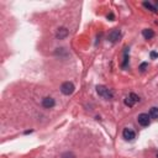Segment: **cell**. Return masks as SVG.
<instances>
[{
	"mask_svg": "<svg viewBox=\"0 0 158 158\" xmlns=\"http://www.w3.org/2000/svg\"><path fill=\"white\" fill-rule=\"evenodd\" d=\"M96 93L100 96H103L105 99H111L112 98V93L110 89H108L105 85H98L96 86Z\"/></svg>",
	"mask_w": 158,
	"mask_h": 158,
	"instance_id": "6da1fadb",
	"label": "cell"
},
{
	"mask_svg": "<svg viewBox=\"0 0 158 158\" xmlns=\"http://www.w3.org/2000/svg\"><path fill=\"white\" fill-rule=\"evenodd\" d=\"M74 89H76V88H74L73 83H71V82H65L62 84V86H61V91H62V94H64V95L73 94Z\"/></svg>",
	"mask_w": 158,
	"mask_h": 158,
	"instance_id": "7a4b0ae2",
	"label": "cell"
},
{
	"mask_svg": "<svg viewBox=\"0 0 158 158\" xmlns=\"http://www.w3.org/2000/svg\"><path fill=\"white\" fill-rule=\"evenodd\" d=\"M140 101V98H138V95H136V94H133V93H131L127 98L125 99V104L127 105V106H133V105L136 104V103H138Z\"/></svg>",
	"mask_w": 158,
	"mask_h": 158,
	"instance_id": "3957f363",
	"label": "cell"
},
{
	"mask_svg": "<svg viewBox=\"0 0 158 158\" xmlns=\"http://www.w3.org/2000/svg\"><path fill=\"white\" fill-rule=\"evenodd\" d=\"M137 121L141 126H148L150 125V115L148 114H140L137 117Z\"/></svg>",
	"mask_w": 158,
	"mask_h": 158,
	"instance_id": "277c9868",
	"label": "cell"
},
{
	"mask_svg": "<svg viewBox=\"0 0 158 158\" xmlns=\"http://www.w3.org/2000/svg\"><path fill=\"white\" fill-rule=\"evenodd\" d=\"M54 99L51 98V96H46V98L42 99V106L46 108V109H51L54 106Z\"/></svg>",
	"mask_w": 158,
	"mask_h": 158,
	"instance_id": "5b68a950",
	"label": "cell"
},
{
	"mask_svg": "<svg viewBox=\"0 0 158 158\" xmlns=\"http://www.w3.org/2000/svg\"><path fill=\"white\" fill-rule=\"evenodd\" d=\"M120 37H121V32L118 31V30H114V31H111L109 33V40H110L112 43L117 42L118 40H120Z\"/></svg>",
	"mask_w": 158,
	"mask_h": 158,
	"instance_id": "8992f818",
	"label": "cell"
},
{
	"mask_svg": "<svg viewBox=\"0 0 158 158\" xmlns=\"http://www.w3.org/2000/svg\"><path fill=\"white\" fill-rule=\"evenodd\" d=\"M68 30L65 29V27H59L58 29V31L56 32V37L58 38V40H63V38H65L68 36Z\"/></svg>",
	"mask_w": 158,
	"mask_h": 158,
	"instance_id": "52a82bcc",
	"label": "cell"
},
{
	"mask_svg": "<svg viewBox=\"0 0 158 158\" xmlns=\"http://www.w3.org/2000/svg\"><path fill=\"white\" fill-rule=\"evenodd\" d=\"M122 136H124V138L127 140V141H131V140L135 138V132L131 129H125L124 132H122Z\"/></svg>",
	"mask_w": 158,
	"mask_h": 158,
	"instance_id": "ba28073f",
	"label": "cell"
},
{
	"mask_svg": "<svg viewBox=\"0 0 158 158\" xmlns=\"http://www.w3.org/2000/svg\"><path fill=\"white\" fill-rule=\"evenodd\" d=\"M142 35H143V37L146 40H151L153 36H155V32H153L151 29H144L142 31Z\"/></svg>",
	"mask_w": 158,
	"mask_h": 158,
	"instance_id": "9c48e42d",
	"label": "cell"
},
{
	"mask_svg": "<svg viewBox=\"0 0 158 158\" xmlns=\"http://www.w3.org/2000/svg\"><path fill=\"white\" fill-rule=\"evenodd\" d=\"M150 116H151L152 118H158V108H156V106L151 108V110H150Z\"/></svg>",
	"mask_w": 158,
	"mask_h": 158,
	"instance_id": "30bf717a",
	"label": "cell"
},
{
	"mask_svg": "<svg viewBox=\"0 0 158 158\" xmlns=\"http://www.w3.org/2000/svg\"><path fill=\"white\" fill-rule=\"evenodd\" d=\"M143 6H144V7H147V9H150V10L153 11V12H157V9H156L155 6H152V4H151V3L144 1V3H143Z\"/></svg>",
	"mask_w": 158,
	"mask_h": 158,
	"instance_id": "8fae6325",
	"label": "cell"
},
{
	"mask_svg": "<svg viewBox=\"0 0 158 158\" xmlns=\"http://www.w3.org/2000/svg\"><path fill=\"white\" fill-rule=\"evenodd\" d=\"M62 158H76V156H74L73 152H65L62 155Z\"/></svg>",
	"mask_w": 158,
	"mask_h": 158,
	"instance_id": "7c38bea8",
	"label": "cell"
},
{
	"mask_svg": "<svg viewBox=\"0 0 158 158\" xmlns=\"http://www.w3.org/2000/svg\"><path fill=\"white\" fill-rule=\"evenodd\" d=\"M147 65H148L147 63H142L141 65H140V71H141V72H143V71H144V69H146V68H147Z\"/></svg>",
	"mask_w": 158,
	"mask_h": 158,
	"instance_id": "4fadbf2b",
	"label": "cell"
},
{
	"mask_svg": "<svg viewBox=\"0 0 158 158\" xmlns=\"http://www.w3.org/2000/svg\"><path fill=\"white\" fill-rule=\"evenodd\" d=\"M151 58H158V53H157V52H151Z\"/></svg>",
	"mask_w": 158,
	"mask_h": 158,
	"instance_id": "5bb4252c",
	"label": "cell"
},
{
	"mask_svg": "<svg viewBox=\"0 0 158 158\" xmlns=\"http://www.w3.org/2000/svg\"><path fill=\"white\" fill-rule=\"evenodd\" d=\"M108 19H111V20H112V19H114V15H112V14H110V15H108Z\"/></svg>",
	"mask_w": 158,
	"mask_h": 158,
	"instance_id": "9a60e30c",
	"label": "cell"
},
{
	"mask_svg": "<svg viewBox=\"0 0 158 158\" xmlns=\"http://www.w3.org/2000/svg\"><path fill=\"white\" fill-rule=\"evenodd\" d=\"M157 158H158V153H157Z\"/></svg>",
	"mask_w": 158,
	"mask_h": 158,
	"instance_id": "2e32d148",
	"label": "cell"
}]
</instances>
